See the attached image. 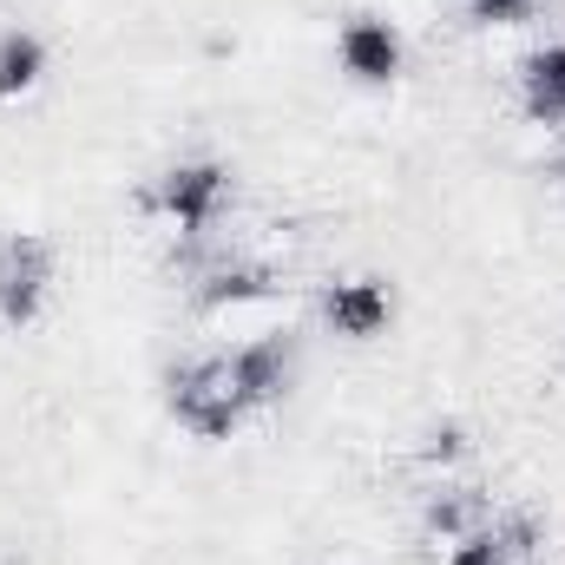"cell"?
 Returning <instances> with one entry per match:
<instances>
[{"label":"cell","instance_id":"6da1fadb","mask_svg":"<svg viewBox=\"0 0 565 565\" xmlns=\"http://www.w3.org/2000/svg\"><path fill=\"white\" fill-rule=\"evenodd\" d=\"M164 408L171 422L184 427L191 440H237L250 427V408L237 402L231 388V369H224V349L211 355H178L164 369Z\"/></svg>","mask_w":565,"mask_h":565},{"label":"cell","instance_id":"8fae6325","mask_svg":"<svg viewBox=\"0 0 565 565\" xmlns=\"http://www.w3.org/2000/svg\"><path fill=\"white\" fill-rule=\"evenodd\" d=\"M53 73V53L33 26H0V99H26L40 93Z\"/></svg>","mask_w":565,"mask_h":565},{"label":"cell","instance_id":"30bf717a","mask_svg":"<svg viewBox=\"0 0 565 565\" xmlns=\"http://www.w3.org/2000/svg\"><path fill=\"white\" fill-rule=\"evenodd\" d=\"M487 513H493V507H487V493H480V487H467V480H454V473H440V480L422 493V533H427V540H440V546H454L460 533H473Z\"/></svg>","mask_w":565,"mask_h":565},{"label":"cell","instance_id":"8992f818","mask_svg":"<svg viewBox=\"0 0 565 565\" xmlns=\"http://www.w3.org/2000/svg\"><path fill=\"white\" fill-rule=\"evenodd\" d=\"M316 316L342 342H382L395 329V289L388 277H329L316 289Z\"/></svg>","mask_w":565,"mask_h":565},{"label":"cell","instance_id":"52a82bcc","mask_svg":"<svg viewBox=\"0 0 565 565\" xmlns=\"http://www.w3.org/2000/svg\"><path fill=\"white\" fill-rule=\"evenodd\" d=\"M546 546L540 520L520 513V507H493L473 533H460L447 546V565H533V553Z\"/></svg>","mask_w":565,"mask_h":565},{"label":"cell","instance_id":"5b68a950","mask_svg":"<svg viewBox=\"0 0 565 565\" xmlns=\"http://www.w3.org/2000/svg\"><path fill=\"white\" fill-rule=\"evenodd\" d=\"M335 66L369 86V93H388L402 73H408V33L388 20V13H349L335 26Z\"/></svg>","mask_w":565,"mask_h":565},{"label":"cell","instance_id":"7a4b0ae2","mask_svg":"<svg viewBox=\"0 0 565 565\" xmlns=\"http://www.w3.org/2000/svg\"><path fill=\"white\" fill-rule=\"evenodd\" d=\"M231 191H237L231 164L198 151V158H171V164L151 171L145 211H151L164 231H178V237H204V231H217V217L231 211Z\"/></svg>","mask_w":565,"mask_h":565},{"label":"cell","instance_id":"277c9868","mask_svg":"<svg viewBox=\"0 0 565 565\" xmlns=\"http://www.w3.org/2000/svg\"><path fill=\"white\" fill-rule=\"evenodd\" d=\"M60 250L46 231H7L0 237V329H33L53 302Z\"/></svg>","mask_w":565,"mask_h":565},{"label":"cell","instance_id":"9c48e42d","mask_svg":"<svg viewBox=\"0 0 565 565\" xmlns=\"http://www.w3.org/2000/svg\"><path fill=\"white\" fill-rule=\"evenodd\" d=\"M520 106L533 126H565V33L520 60Z\"/></svg>","mask_w":565,"mask_h":565},{"label":"cell","instance_id":"4fadbf2b","mask_svg":"<svg viewBox=\"0 0 565 565\" xmlns=\"http://www.w3.org/2000/svg\"><path fill=\"white\" fill-rule=\"evenodd\" d=\"M533 7H540V0H467V13H473L480 26H526Z\"/></svg>","mask_w":565,"mask_h":565},{"label":"cell","instance_id":"ba28073f","mask_svg":"<svg viewBox=\"0 0 565 565\" xmlns=\"http://www.w3.org/2000/svg\"><path fill=\"white\" fill-rule=\"evenodd\" d=\"M191 296H198V309H211V316H237V309L277 296V270L257 264V257H217L211 270H198Z\"/></svg>","mask_w":565,"mask_h":565},{"label":"cell","instance_id":"3957f363","mask_svg":"<svg viewBox=\"0 0 565 565\" xmlns=\"http://www.w3.org/2000/svg\"><path fill=\"white\" fill-rule=\"evenodd\" d=\"M224 369H231L237 402H244L250 422H257V415H270V408H282V402L296 395V382H302V335H296V329L244 335L237 349H224Z\"/></svg>","mask_w":565,"mask_h":565},{"label":"cell","instance_id":"7c38bea8","mask_svg":"<svg viewBox=\"0 0 565 565\" xmlns=\"http://www.w3.org/2000/svg\"><path fill=\"white\" fill-rule=\"evenodd\" d=\"M467 422H454V415H434V422L422 427V440H415V460L422 467H440V473H454L460 460H467Z\"/></svg>","mask_w":565,"mask_h":565}]
</instances>
